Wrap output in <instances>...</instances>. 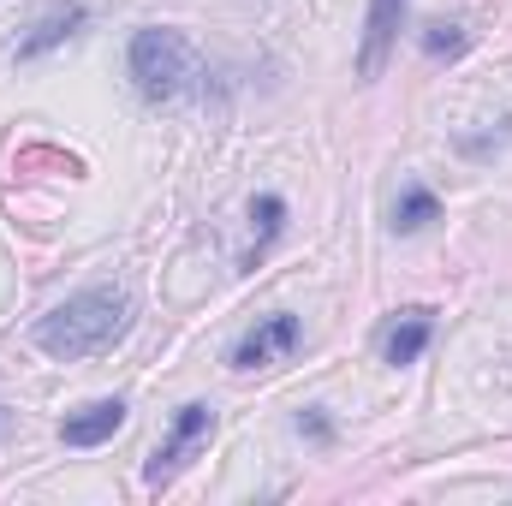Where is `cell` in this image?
I'll list each match as a JSON object with an SVG mask.
<instances>
[{
  "label": "cell",
  "instance_id": "6da1fadb",
  "mask_svg": "<svg viewBox=\"0 0 512 506\" xmlns=\"http://www.w3.org/2000/svg\"><path fill=\"white\" fill-rule=\"evenodd\" d=\"M131 328V298L120 286H90V292H78V298H66L60 310H48L42 322H36V346L48 352V358H96V352H108L114 340H126Z\"/></svg>",
  "mask_w": 512,
  "mask_h": 506
},
{
  "label": "cell",
  "instance_id": "7a4b0ae2",
  "mask_svg": "<svg viewBox=\"0 0 512 506\" xmlns=\"http://www.w3.org/2000/svg\"><path fill=\"white\" fill-rule=\"evenodd\" d=\"M126 66H131V78H137V90H143L149 102H173V96L197 78L191 42H185L179 30H167V24H149V30L131 36Z\"/></svg>",
  "mask_w": 512,
  "mask_h": 506
},
{
  "label": "cell",
  "instance_id": "3957f363",
  "mask_svg": "<svg viewBox=\"0 0 512 506\" xmlns=\"http://www.w3.org/2000/svg\"><path fill=\"white\" fill-rule=\"evenodd\" d=\"M209 435H215V405H203V399L179 405V411H173V429H167V441H161V447H155V459L143 465V483H149V489L173 483V477L191 465V453H197Z\"/></svg>",
  "mask_w": 512,
  "mask_h": 506
},
{
  "label": "cell",
  "instance_id": "277c9868",
  "mask_svg": "<svg viewBox=\"0 0 512 506\" xmlns=\"http://www.w3.org/2000/svg\"><path fill=\"white\" fill-rule=\"evenodd\" d=\"M292 346H298V316L274 310V316H262L251 334L233 346V370H268V364H280Z\"/></svg>",
  "mask_w": 512,
  "mask_h": 506
},
{
  "label": "cell",
  "instance_id": "5b68a950",
  "mask_svg": "<svg viewBox=\"0 0 512 506\" xmlns=\"http://www.w3.org/2000/svg\"><path fill=\"white\" fill-rule=\"evenodd\" d=\"M126 429V399H90L84 411H72L66 423H60V441L66 447H102V441H114Z\"/></svg>",
  "mask_w": 512,
  "mask_h": 506
},
{
  "label": "cell",
  "instance_id": "8992f818",
  "mask_svg": "<svg viewBox=\"0 0 512 506\" xmlns=\"http://www.w3.org/2000/svg\"><path fill=\"white\" fill-rule=\"evenodd\" d=\"M399 18H405V0H370V18H364V42H358V78H376L399 36Z\"/></svg>",
  "mask_w": 512,
  "mask_h": 506
},
{
  "label": "cell",
  "instance_id": "52a82bcc",
  "mask_svg": "<svg viewBox=\"0 0 512 506\" xmlns=\"http://www.w3.org/2000/svg\"><path fill=\"white\" fill-rule=\"evenodd\" d=\"M84 18H90V12H84L78 0H60V6H48V12L30 24V36L18 42V60H42V54H54V48H60L72 30H84Z\"/></svg>",
  "mask_w": 512,
  "mask_h": 506
},
{
  "label": "cell",
  "instance_id": "ba28073f",
  "mask_svg": "<svg viewBox=\"0 0 512 506\" xmlns=\"http://www.w3.org/2000/svg\"><path fill=\"white\" fill-rule=\"evenodd\" d=\"M429 340H435V316H429V310H405V316L387 328L382 352H387V364H393V370H405V364H417V358L429 352Z\"/></svg>",
  "mask_w": 512,
  "mask_h": 506
},
{
  "label": "cell",
  "instance_id": "9c48e42d",
  "mask_svg": "<svg viewBox=\"0 0 512 506\" xmlns=\"http://www.w3.org/2000/svg\"><path fill=\"white\" fill-rule=\"evenodd\" d=\"M435 215H441L435 191H423V185H405V191H399V203H393V233H423Z\"/></svg>",
  "mask_w": 512,
  "mask_h": 506
},
{
  "label": "cell",
  "instance_id": "30bf717a",
  "mask_svg": "<svg viewBox=\"0 0 512 506\" xmlns=\"http://www.w3.org/2000/svg\"><path fill=\"white\" fill-rule=\"evenodd\" d=\"M251 221H256V251H251V262H256V256L268 251V239L286 227V203H280L274 191H268V197H256V203H251Z\"/></svg>",
  "mask_w": 512,
  "mask_h": 506
},
{
  "label": "cell",
  "instance_id": "8fae6325",
  "mask_svg": "<svg viewBox=\"0 0 512 506\" xmlns=\"http://www.w3.org/2000/svg\"><path fill=\"white\" fill-rule=\"evenodd\" d=\"M423 48L441 60V54H465V36H459V24H429L423 30Z\"/></svg>",
  "mask_w": 512,
  "mask_h": 506
},
{
  "label": "cell",
  "instance_id": "7c38bea8",
  "mask_svg": "<svg viewBox=\"0 0 512 506\" xmlns=\"http://www.w3.org/2000/svg\"><path fill=\"white\" fill-rule=\"evenodd\" d=\"M298 429H310L316 441H328V417H322V411H310V417H298Z\"/></svg>",
  "mask_w": 512,
  "mask_h": 506
},
{
  "label": "cell",
  "instance_id": "4fadbf2b",
  "mask_svg": "<svg viewBox=\"0 0 512 506\" xmlns=\"http://www.w3.org/2000/svg\"><path fill=\"white\" fill-rule=\"evenodd\" d=\"M0 429H6V417H0Z\"/></svg>",
  "mask_w": 512,
  "mask_h": 506
}]
</instances>
